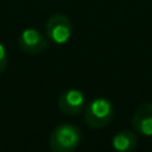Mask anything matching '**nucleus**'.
Listing matches in <instances>:
<instances>
[{"instance_id": "8", "label": "nucleus", "mask_w": 152, "mask_h": 152, "mask_svg": "<svg viewBox=\"0 0 152 152\" xmlns=\"http://www.w3.org/2000/svg\"><path fill=\"white\" fill-rule=\"evenodd\" d=\"M7 64H8V56L7 52H5V48L3 44H0V74L5 71L7 68Z\"/></svg>"}, {"instance_id": "6", "label": "nucleus", "mask_w": 152, "mask_h": 152, "mask_svg": "<svg viewBox=\"0 0 152 152\" xmlns=\"http://www.w3.org/2000/svg\"><path fill=\"white\" fill-rule=\"evenodd\" d=\"M132 124L137 134L152 136V103H143L136 108Z\"/></svg>"}, {"instance_id": "4", "label": "nucleus", "mask_w": 152, "mask_h": 152, "mask_svg": "<svg viewBox=\"0 0 152 152\" xmlns=\"http://www.w3.org/2000/svg\"><path fill=\"white\" fill-rule=\"evenodd\" d=\"M19 47L29 55H39L48 47V40L35 28H26L19 37Z\"/></svg>"}, {"instance_id": "3", "label": "nucleus", "mask_w": 152, "mask_h": 152, "mask_svg": "<svg viewBox=\"0 0 152 152\" xmlns=\"http://www.w3.org/2000/svg\"><path fill=\"white\" fill-rule=\"evenodd\" d=\"M44 28L48 39L56 44H64L72 35V21L68 16L56 13L48 19Z\"/></svg>"}, {"instance_id": "2", "label": "nucleus", "mask_w": 152, "mask_h": 152, "mask_svg": "<svg viewBox=\"0 0 152 152\" xmlns=\"http://www.w3.org/2000/svg\"><path fill=\"white\" fill-rule=\"evenodd\" d=\"M115 116V108L108 99L99 97L84 108V119L91 128H103L112 121Z\"/></svg>"}, {"instance_id": "5", "label": "nucleus", "mask_w": 152, "mask_h": 152, "mask_svg": "<svg viewBox=\"0 0 152 152\" xmlns=\"http://www.w3.org/2000/svg\"><path fill=\"white\" fill-rule=\"evenodd\" d=\"M58 103L61 112L69 116H75L83 112L86 108V96L79 89L69 88L61 92Z\"/></svg>"}, {"instance_id": "7", "label": "nucleus", "mask_w": 152, "mask_h": 152, "mask_svg": "<svg viewBox=\"0 0 152 152\" xmlns=\"http://www.w3.org/2000/svg\"><path fill=\"white\" fill-rule=\"evenodd\" d=\"M137 144L139 140L136 134L128 129L118 132L112 139V145L116 152H134L137 148Z\"/></svg>"}, {"instance_id": "1", "label": "nucleus", "mask_w": 152, "mask_h": 152, "mask_svg": "<svg viewBox=\"0 0 152 152\" xmlns=\"http://www.w3.org/2000/svg\"><path fill=\"white\" fill-rule=\"evenodd\" d=\"M81 140L80 129L74 124H59L50 137L52 152H74Z\"/></svg>"}]
</instances>
